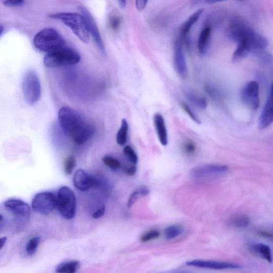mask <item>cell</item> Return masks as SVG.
<instances>
[{
    "mask_svg": "<svg viewBox=\"0 0 273 273\" xmlns=\"http://www.w3.org/2000/svg\"><path fill=\"white\" fill-rule=\"evenodd\" d=\"M58 117L61 128L77 144L85 143L95 133L94 126L79 112L70 107H62Z\"/></svg>",
    "mask_w": 273,
    "mask_h": 273,
    "instance_id": "1",
    "label": "cell"
},
{
    "mask_svg": "<svg viewBox=\"0 0 273 273\" xmlns=\"http://www.w3.org/2000/svg\"><path fill=\"white\" fill-rule=\"evenodd\" d=\"M227 34L234 41L246 43L254 54L256 52L265 50L268 45L266 38L253 30L243 19L235 17L229 25Z\"/></svg>",
    "mask_w": 273,
    "mask_h": 273,
    "instance_id": "2",
    "label": "cell"
},
{
    "mask_svg": "<svg viewBox=\"0 0 273 273\" xmlns=\"http://www.w3.org/2000/svg\"><path fill=\"white\" fill-rule=\"evenodd\" d=\"M33 43L38 50L47 54L67 46L63 37L55 28H46L34 37Z\"/></svg>",
    "mask_w": 273,
    "mask_h": 273,
    "instance_id": "3",
    "label": "cell"
},
{
    "mask_svg": "<svg viewBox=\"0 0 273 273\" xmlns=\"http://www.w3.org/2000/svg\"><path fill=\"white\" fill-rule=\"evenodd\" d=\"M81 60L80 55L74 49L66 46L53 53L47 54L43 59L44 65L49 68L73 65Z\"/></svg>",
    "mask_w": 273,
    "mask_h": 273,
    "instance_id": "4",
    "label": "cell"
},
{
    "mask_svg": "<svg viewBox=\"0 0 273 273\" xmlns=\"http://www.w3.org/2000/svg\"><path fill=\"white\" fill-rule=\"evenodd\" d=\"M51 18L62 21L71 29L74 34L84 43L89 41V33L87 31L84 19L81 14L72 13H59L51 15Z\"/></svg>",
    "mask_w": 273,
    "mask_h": 273,
    "instance_id": "5",
    "label": "cell"
},
{
    "mask_svg": "<svg viewBox=\"0 0 273 273\" xmlns=\"http://www.w3.org/2000/svg\"><path fill=\"white\" fill-rule=\"evenodd\" d=\"M57 206L61 216L66 219H72L75 216L76 200L74 192L67 187H62L58 190Z\"/></svg>",
    "mask_w": 273,
    "mask_h": 273,
    "instance_id": "6",
    "label": "cell"
},
{
    "mask_svg": "<svg viewBox=\"0 0 273 273\" xmlns=\"http://www.w3.org/2000/svg\"><path fill=\"white\" fill-rule=\"evenodd\" d=\"M22 91L25 101L35 104L41 96V85L37 74L32 70L27 71L23 78Z\"/></svg>",
    "mask_w": 273,
    "mask_h": 273,
    "instance_id": "7",
    "label": "cell"
},
{
    "mask_svg": "<svg viewBox=\"0 0 273 273\" xmlns=\"http://www.w3.org/2000/svg\"><path fill=\"white\" fill-rule=\"evenodd\" d=\"M57 206V196L51 192H43L36 194L32 201L33 210L43 215L51 213Z\"/></svg>",
    "mask_w": 273,
    "mask_h": 273,
    "instance_id": "8",
    "label": "cell"
},
{
    "mask_svg": "<svg viewBox=\"0 0 273 273\" xmlns=\"http://www.w3.org/2000/svg\"><path fill=\"white\" fill-rule=\"evenodd\" d=\"M228 170L227 165L208 164L194 168L191 171L192 177L197 179H205L221 176Z\"/></svg>",
    "mask_w": 273,
    "mask_h": 273,
    "instance_id": "9",
    "label": "cell"
},
{
    "mask_svg": "<svg viewBox=\"0 0 273 273\" xmlns=\"http://www.w3.org/2000/svg\"><path fill=\"white\" fill-rule=\"evenodd\" d=\"M81 14L84 19L86 27L89 33L92 35L97 46L101 52L105 54V47L98 26L93 16L86 7L83 6L78 7Z\"/></svg>",
    "mask_w": 273,
    "mask_h": 273,
    "instance_id": "10",
    "label": "cell"
},
{
    "mask_svg": "<svg viewBox=\"0 0 273 273\" xmlns=\"http://www.w3.org/2000/svg\"><path fill=\"white\" fill-rule=\"evenodd\" d=\"M241 97L243 102L251 109L257 110L260 105L259 86L258 82L252 81L247 83L241 92Z\"/></svg>",
    "mask_w": 273,
    "mask_h": 273,
    "instance_id": "11",
    "label": "cell"
},
{
    "mask_svg": "<svg viewBox=\"0 0 273 273\" xmlns=\"http://www.w3.org/2000/svg\"><path fill=\"white\" fill-rule=\"evenodd\" d=\"M5 209L17 218L27 221L30 218L31 209L24 201L16 199L6 200L4 203Z\"/></svg>",
    "mask_w": 273,
    "mask_h": 273,
    "instance_id": "12",
    "label": "cell"
},
{
    "mask_svg": "<svg viewBox=\"0 0 273 273\" xmlns=\"http://www.w3.org/2000/svg\"><path fill=\"white\" fill-rule=\"evenodd\" d=\"M173 66L175 72L182 79H186L188 75V68L184 55L181 42L175 43L173 53Z\"/></svg>",
    "mask_w": 273,
    "mask_h": 273,
    "instance_id": "13",
    "label": "cell"
},
{
    "mask_svg": "<svg viewBox=\"0 0 273 273\" xmlns=\"http://www.w3.org/2000/svg\"><path fill=\"white\" fill-rule=\"evenodd\" d=\"M187 265L189 266L216 270L241 268L240 265L235 263L206 260H193L188 261Z\"/></svg>",
    "mask_w": 273,
    "mask_h": 273,
    "instance_id": "14",
    "label": "cell"
},
{
    "mask_svg": "<svg viewBox=\"0 0 273 273\" xmlns=\"http://www.w3.org/2000/svg\"><path fill=\"white\" fill-rule=\"evenodd\" d=\"M74 187L80 191L85 192L97 185V180L83 170H77L74 174Z\"/></svg>",
    "mask_w": 273,
    "mask_h": 273,
    "instance_id": "15",
    "label": "cell"
},
{
    "mask_svg": "<svg viewBox=\"0 0 273 273\" xmlns=\"http://www.w3.org/2000/svg\"><path fill=\"white\" fill-rule=\"evenodd\" d=\"M273 123V83L271 86L270 94L264 109L260 116L259 128L264 129Z\"/></svg>",
    "mask_w": 273,
    "mask_h": 273,
    "instance_id": "16",
    "label": "cell"
},
{
    "mask_svg": "<svg viewBox=\"0 0 273 273\" xmlns=\"http://www.w3.org/2000/svg\"><path fill=\"white\" fill-rule=\"evenodd\" d=\"M153 122L160 144L166 146L168 144V135L163 116L160 113H156L153 116Z\"/></svg>",
    "mask_w": 273,
    "mask_h": 273,
    "instance_id": "17",
    "label": "cell"
},
{
    "mask_svg": "<svg viewBox=\"0 0 273 273\" xmlns=\"http://www.w3.org/2000/svg\"><path fill=\"white\" fill-rule=\"evenodd\" d=\"M203 12V9H200L194 13L181 26L180 34L181 38L184 42H188V36L191 28L196 24Z\"/></svg>",
    "mask_w": 273,
    "mask_h": 273,
    "instance_id": "18",
    "label": "cell"
},
{
    "mask_svg": "<svg viewBox=\"0 0 273 273\" xmlns=\"http://www.w3.org/2000/svg\"><path fill=\"white\" fill-rule=\"evenodd\" d=\"M211 33V26L208 25L201 31L198 42V48L201 55H206L209 47Z\"/></svg>",
    "mask_w": 273,
    "mask_h": 273,
    "instance_id": "19",
    "label": "cell"
},
{
    "mask_svg": "<svg viewBox=\"0 0 273 273\" xmlns=\"http://www.w3.org/2000/svg\"><path fill=\"white\" fill-rule=\"evenodd\" d=\"M251 251L259 256L262 258L266 260L269 263L272 262V255L270 247L263 243L253 244L250 246Z\"/></svg>",
    "mask_w": 273,
    "mask_h": 273,
    "instance_id": "20",
    "label": "cell"
},
{
    "mask_svg": "<svg viewBox=\"0 0 273 273\" xmlns=\"http://www.w3.org/2000/svg\"><path fill=\"white\" fill-rule=\"evenodd\" d=\"M150 192V190L146 187H141L135 189L130 195L128 198L127 202L128 207H132L133 205L142 198L148 196Z\"/></svg>",
    "mask_w": 273,
    "mask_h": 273,
    "instance_id": "21",
    "label": "cell"
},
{
    "mask_svg": "<svg viewBox=\"0 0 273 273\" xmlns=\"http://www.w3.org/2000/svg\"><path fill=\"white\" fill-rule=\"evenodd\" d=\"M185 96L192 104L196 105L198 108L201 110H205L207 108V102L203 97L190 90L185 92Z\"/></svg>",
    "mask_w": 273,
    "mask_h": 273,
    "instance_id": "22",
    "label": "cell"
},
{
    "mask_svg": "<svg viewBox=\"0 0 273 273\" xmlns=\"http://www.w3.org/2000/svg\"><path fill=\"white\" fill-rule=\"evenodd\" d=\"M251 50L248 45L244 42H240L237 50L234 53L232 57V61L234 62H238L247 57Z\"/></svg>",
    "mask_w": 273,
    "mask_h": 273,
    "instance_id": "23",
    "label": "cell"
},
{
    "mask_svg": "<svg viewBox=\"0 0 273 273\" xmlns=\"http://www.w3.org/2000/svg\"><path fill=\"white\" fill-rule=\"evenodd\" d=\"M250 218L244 214H237L231 219V225L237 229L247 228L250 223Z\"/></svg>",
    "mask_w": 273,
    "mask_h": 273,
    "instance_id": "24",
    "label": "cell"
},
{
    "mask_svg": "<svg viewBox=\"0 0 273 273\" xmlns=\"http://www.w3.org/2000/svg\"><path fill=\"white\" fill-rule=\"evenodd\" d=\"M129 131V124L126 119H122L121 125L118 133L116 134V140L117 143L120 146L125 145L127 141Z\"/></svg>",
    "mask_w": 273,
    "mask_h": 273,
    "instance_id": "25",
    "label": "cell"
},
{
    "mask_svg": "<svg viewBox=\"0 0 273 273\" xmlns=\"http://www.w3.org/2000/svg\"><path fill=\"white\" fill-rule=\"evenodd\" d=\"M80 268L79 262L71 261L63 263L56 268L57 273H75Z\"/></svg>",
    "mask_w": 273,
    "mask_h": 273,
    "instance_id": "26",
    "label": "cell"
},
{
    "mask_svg": "<svg viewBox=\"0 0 273 273\" xmlns=\"http://www.w3.org/2000/svg\"><path fill=\"white\" fill-rule=\"evenodd\" d=\"M184 228L179 225H173L167 227L164 230V236L167 240H173L182 235Z\"/></svg>",
    "mask_w": 273,
    "mask_h": 273,
    "instance_id": "27",
    "label": "cell"
},
{
    "mask_svg": "<svg viewBox=\"0 0 273 273\" xmlns=\"http://www.w3.org/2000/svg\"><path fill=\"white\" fill-rule=\"evenodd\" d=\"M102 161L104 164L113 170H116L120 169L121 167L120 161L111 156L106 155L102 158Z\"/></svg>",
    "mask_w": 273,
    "mask_h": 273,
    "instance_id": "28",
    "label": "cell"
},
{
    "mask_svg": "<svg viewBox=\"0 0 273 273\" xmlns=\"http://www.w3.org/2000/svg\"><path fill=\"white\" fill-rule=\"evenodd\" d=\"M40 242V239L38 237H34L29 240L26 247V251L28 255L33 256L35 254Z\"/></svg>",
    "mask_w": 273,
    "mask_h": 273,
    "instance_id": "29",
    "label": "cell"
},
{
    "mask_svg": "<svg viewBox=\"0 0 273 273\" xmlns=\"http://www.w3.org/2000/svg\"><path fill=\"white\" fill-rule=\"evenodd\" d=\"M76 160L73 155L68 157L64 161V168L65 173L67 175L71 174L76 167Z\"/></svg>",
    "mask_w": 273,
    "mask_h": 273,
    "instance_id": "30",
    "label": "cell"
},
{
    "mask_svg": "<svg viewBox=\"0 0 273 273\" xmlns=\"http://www.w3.org/2000/svg\"><path fill=\"white\" fill-rule=\"evenodd\" d=\"M123 152L126 157L133 164L135 165L138 163V155L131 146L129 145L125 146Z\"/></svg>",
    "mask_w": 273,
    "mask_h": 273,
    "instance_id": "31",
    "label": "cell"
},
{
    "mask_svg": "<svg viewBox=\"0 0 273 273\" xmlns=\"http://www.w3.org/2000/svg\"><path fill=\"white\" fill-rule=\"evenodd\" d=\"M160 236V233L157 230H152L146 232L141 238V241L143 242H149L157 239Z\"/></svg>",
    "mask_w": 273,
    "mask_h": 273,
    "instance_id": "32",
    "label": "cell"
},
{
    "mask_svg": "<svg viewBox=\"0 0 273 273\" xmlns=\"http://www.w3.org/2000/svg\"><path fill=\"white\" fill-rule=\"evenodd\" d=\"M183 149L184 152L188 154L192 155L197 151V146L191 140H188L185 142L183 145Z\"/></svg>",
    "mask_w": 273,
    "mask_h": 273,
    "instance_id": "33",
    "label": "cell"
},
{
    "mask_svg": "<svg viewBox=\"0 0 273 273\" xmlns=\"http://www.w3.org/2000/svg\"><path fill=\"white\" fill-rule=\"evenodd\" d=\"M181 105L184 111L187 113L190 118L194 122H196L198 124H200L201 123V121L198 118V116L193 112V111L190 108V106L187 104L182 103Z\"/></svg>",
    "mask_w": 273,
    "mask_h": 273,
    "instance_id": "34",
    "label": "cell"
},
{
    "mask_svg": "<svg viewBox=\"0 0 273 273\" xmlns=\"http://www.w3.org/2000/svg\"><path fill=\"white\" fill-rule=\"evenodd\" d=\"M109 24L114 31H118L121 27V20L119 16L112 15L109 18Z\"/></svg>",
    "mask_w": 273,
    "mask_h": 273,
    "instance_id": "35",
    "label": "cell"
},
{
    "mask_svg": "<svg viewBox=\"0 0 273 273\" xmlns=\"http://www.w3.org/2000/svg\"><path fill=\"white\" fill-rule=\"evenodd\" d=\"M262 62L265 64H269L272 61V57L270 54L265 51H261L254 54Z\"/></svg>",
    "mask_w": 273,
    "mask_h": 273,
    "instance_id": "36",
    "label": "cell"
},
{
    "mask_svg": "<svg viewBox=\"0 0 273 273\" xmlns=\"http://www.w3.org/2000/svg\"><path fill=\"white\" fill-rule=\"evenodd\" d=\"M3 3L5 6L8 7H20L24 4L23 0H7Z\"/></svg>",
    "mask_w": 273,
    "mask_h": 273,
    "instance_id": "37",
    "label": "cell"
},
{
    "mask_svg": "<svg viewBox=\"0 0 273 273\" xmlns=\"http://www.w3.org/2000/svg\"><path fill=\"white\" fill-rule=\"evenodd\" d=\"M148 4V1L147 0H136L135 1V7L138 11L142 12Z\"/></svg>",
    "mask_w": 273,
    "mask_h": 273,
    "instance_id": "38",
    "label": "cell"
},
{
    "mask_svg": "<svg viewBox=\"0 0 273 273\" xmlns=\"http://www.w3.org/2000/svg\"><path fill=\"white\" fill-rule=\"evenodd\" d=\"M105 212V207L102 206L100 209L97 210L92 214V217L95 219H99L104 215Z\"/></svg>",
    "mask_w": 273,
    "mask_h": 273,
    "instance_id": "39",
    "label": "cell"
},
{
    "mask_svg": "<svg viewBox=\"0 0 273 273\" xmlns=\"http://www.w3.org/2000/svg\"><path fill=\"white\" fill-rule=\"evenodd\" d=\"M136 172V167L135 165H132L125 169V173L128 176H132Z\"/></svg>",
    "mask_w": 273,
    "mask_h": 273,
    "instance_id": "40",
    "label": "cell"
},
{
    "mask_svg": "<svg viewBox=\"0 0 273 273\" xmlns=\"http://www.w3.org/2000/svg\"><path fill=\"white\" fill-rule=\"evenodd\" d=\"M7 240V238L6 237L2 238L1 239H0V247H1V249H2L5 245Z\"/></svg>",
    "mask_w": 273,
    "mask_h": 273,
    "instance_id": "41",
    "label": "cell"
},
{
    "mask_svg": "<svg viewBox=\"0 0 273 273\" xmlns=\"http://www.w3.org/2000/svg\"><path fill=\"white\" fill-rule=\"evenodd\" d=\"M118 2L121 9H124L126 7V2L124 1V0H120V1H118Z\"/></svg>",
    "mask_w": 273,
    "mask_h": 273,
    "instance_id": "42",
    "label": "cell"
},
{
    "mask_svg": "<svg viewBox=\"0 0 273 273\" xmlns=\"http://www.w3.org/2000/svg\"><path fill=\"white\" fill-rule=\"evenodd\" d=\"M176 273H191V272H186V271H181V272H176Z\"/></svg>",
    "mask_w": 273,
    "mask_h": 273,
    "instance_id": "43",
    "label": "cell"
}]
</instances>
